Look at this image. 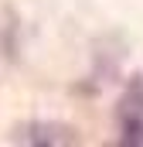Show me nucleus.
Returning a JSON list of instances; mask_svg holds the SVG:
<instances>
[{
  "label": "nucleus",
  "instance_id": "1",
  "mask_svg": "<svg viewBox=\"0 0 143 147\" xmlns=\"http://www.w3.org/2000/svg\"><path fill=\"white\" fill-rule=\"evenodd\" d=\"M17 144H34V147H58V144H78V134L65 123H44L34 120L17 134Z\"/></svg>",
  "mask_w": 143,
  "mask_h": 147
},
{
  "label": "nucleus",
  "instance_id": "2",
  "mask_svg": "<svg viewBox=\"0 0 143 147\" xmlns=\"http://www.w3.org/2000/svg\"><path fill=\"white\" fill-rule=\"evenodd\" d=\"M119 120H143V79H130L119 99Z\"/></svg>",
  "mask_w": 143,
  "mask_h": 147
},
{
  "label": "nucleus",
  "instance_id": "3",
  "mask_svg": "<svg viewBox=\"0 0 143 147\" xmlns=\"http://www.w3.org/2000/svg\"><path fill=\"white\" fill-rule=\"evenodd\" d=\"M119 123H123V137H119V144L143 147V120H119Z\"/></svg>",
  "mask_w": 143,
  "mask_h": 147
}]
</instances>
